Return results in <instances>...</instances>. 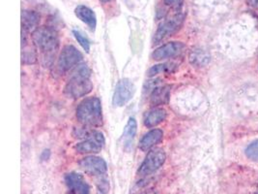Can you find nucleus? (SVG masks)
Returning a JSON list of instances; mask_svg holds the SVG:
<instances>
[{"label":"nucleus","instance_id":"1","mask_svg":"<svg viewBox=\"0 0 258 194\" xmlns=\"http://www.w3.org/2000/svg\"><path fill=\"white\" fill-rule=\"evenodd\" d=\"M91 70L87 65L77 66L71 75L70 80L65 85L64 92L69 98L78 99L85 96L93 89L90 80Z\"/></svg>","mask_w":258,"mask_h":194},{"label":"nucleus","instance_id":"2","mask_svg":"<svg viewBox=\"0 0 258 194\" xmlns=\"http://www.w3.org/2000/svg\"><path fill=\"white\" fill-rule=\"evenodd\" d=\"M33 42L46 62H51L59 48L57 32L51 27H38L32 33Z\"/></svg>","mask_w":258,"mask_h":194},{"label":"nucleus","instance_id":"3","mask_svg":"<svg viewBox=\"0 0 258 194\" xmlns=\"http://www.w3.org/2000/svg\"><path fill=\"white\" fill-rule=\"evenodd\" d=\"M77 119L83 125H101L103 121L101 100L98 97H88L82 100L77 108Z\"/></svg>","mask_w":258,"mask_h":194},{"label":"nucleus","instance_id":"4","mask_svg":"<svg viewBox=\"0 0 258 194\" xmlns=\"http://www.w3.org/2000/svg\"><path fill=\"white\" fill-rule=\"evenodd\" d=\"M166 156L162 149H152L148 152L146 158L140 166L138 174L141 177H147L160 169L165 162Z\"/></svg>","mask_w":258,"mask_h":194},{"label":"nucleus","instance_id":"5","mask_svg":"<svg viewBox=\"0 0 258 194\" xmlns=\"http://www.w3.org/2000/svg\"><path fill=\"white\" fill-rule=\"evenodd\" d=\"M82 53L72 45H67L62 48L59 55L57 67L60 72H67L74 67H77L82 61Z\"/></svg>","mask_w":258,"mask_h":194},{"label":"nucleus","instance_id":"6","mask_svg":"<svg viewBox=\"0 0 258 194\" xmlns=\"http://www.w3.org/2000/svg\"><path fill=\"white\" fill-rule=\"evenodd\" d=\"M106 144L104 134L100 131H95L90 134L85 140L76 145V151L80 154H97L100 153Z\"/></svg>","mask_w":258,"mask_h":194},{"label":"nucleus","instance_id":"7","mask_svg":"<svg viewBox=\"0 0 258 194\" xmlns=\"http://www.w3.org/2000/svg\"><path fill=\"white\" fill-rule=\"evenodd\" d=\"M184 20H185V16L183 14H177L171 19L165 21L164 23L159 26L157 32L155 33L154 42L156 44L160 43L165 38L174 34L182 26V24L184 23Z\"/></svg>","mask_w":258,"mask_h":194},{"label":"nucleus","instance_id":"8","mask_svg":"<svg viewBox=\"0 0 258 194\" xmlns=\"http://www.w3.org/2000/svg\"><path fill=\"white\" fill-rule=\"evenodd\" d=\"M134 93H135V85L129 79L120 80L116 85L114 93H113V98H112V103L114 107L125 106L133 98Z\"/></svg>","mask_w":258,"mask_h":194},{"label":"nucleus","instance_id":"9","mask_svg":"<svg viewBox=\"0 0 258 194\" xmlns=\"http://www.w3.org/2000/svg\"><path fill=\"white\" fill-rule=\"evenodd\" d=\"M79 165L90 176H102L105 175L107 171L106 161L103 158L95 156H88L82 158L80 160Z\"/></svg>","mask_w":258,"mask_h":194},{"label":"nucleus","instance_id":"10","mask_svg":"<svg viewBox=\"0 0 258 194\" xmlns=\"http://www.w3.org/2000/svg\"><path fill=\"white\" fill-rule=\"evenodd\" d=\"M185 50V45L182 42H170L156 48L152 53L154 61H161L172 59L179 56Z\"/></svg>","mask_w":258,"mask_h":194},{"label":"nucleus","instance_id":"11","mask_svg":"<svg viewBox=\"0 0 258 194\" xmlns=\"http://www.w3.org/2000/svg\"><path fill=\"white\" fill-rule=\"evenodd\" d=\"M66 185L72 194H90V186L83 178V176L71 172L65 176Z\"/></svg>","mask_w":258,"mask_h":194},{"label":"nucleus","instance_id":"12","mask_svg":"<svg viewBox=\"0 0 258 194\" xmlns=\"http://www.w3.org/2000/svg\"><path fill=\"white\" fill-rule=\"evenodd\" d=\"M164 138V132L161 129H152L141 138L140 149L143 152H149Z\"/></svg>","mask_w":258,"mask_h":194},{"label":"nucleus","instance_id":"13","mask_svg":"<svg viewBox=\"0 0 258 194\" xmlns=\"http://www.w3.org/2000/svg\"><path fill=\"white\" fill-rule=\"evenodd\" d=\"M171 86L170 85H159L154 88L150 96V103L153 106L164 105L168 102L170 97Z\"/></svg>","mask_w":258,"mask_h":194},{"label":"nucleus","instance_id":"14","mask_svg":"<svg viewBox=\"0 0 258 194\" xmlns=\"http://www.w3.org/2000/svg\"><path fill=\"white\" fill-rule=\"evenodd\" d=\"M40 23V15L34 11H27L24 10L22 12V27L23 31L27 32H34L38 28Z\"/></svg>","mask_w":258,"mask_h":194},{"label":"nucleus","instance_id":"15","mask_svg":"<svg viewBox=\"0 0 258 194\" xmlns=\"http://www.w3.org/2000/svg\"><path fill=\"white\" fill-rule=\"evenodd\" d=\"M75 14L82 23L87 24L92 30H94L97 25V17L93 10L84 5H79L75 9Z\"/></svg>","mask_w":258,"mask_h":194},{"label":"nucleus","instance_id":"16","mask_svg":"<svg viewBox=\"0 0 258 194\" xmlns=\"http://www.w3.org/2000/svg\"><path fill=\"white\" fill-rule=\"evenodd\" d=\"M138 129V123L135 118H130L123 132V145L126 151L132 148Z\"/></svg>","mask_w":258,"mask_h":194},{"label":"nucleus","instance_id":"17","mask_svg":"<svg viewBox=\"0 0 258 194\" xmlns=\"http://www.w3.org/2000/svg\"><path fill=\"white\" fill-rule=\"evenodd\" d=\"M166 117L167 114L165 110L163 108H154L146 115L144 119V124L146 127L152 128L165 121Z\"/></svg>","mask_w":258,"mask_h":194},{"label":"nucleus","instance_id":"18","mask_svg":"<svg viewBox=\"0 0 258 194\" xmlns=\"http://www.w3.org/2000/svg\"><path fill=\"white\" fill-rule=\"evenodd\" d=\"M189 62L197 67H203L205 65H207L210 60L211 57L209 55V53H207L204 50L201 48H195L189 53V57H188Z\"/></svg>","mask_w":258,"mask_h":194},{"label":"nucleus","instance_id":"19","mask_svg":"<svg viewBox=\"0 0 258 194\" xmlns=\"http://www.w3.org/2000/svg\"><path fill=\"white\" fill-rule=\"evenodd\" d=\"M175 69V64L173 63H161V64H157L152 66L149 70H148V76L149 77H155L159 74L162 73H170L174 71Z\"/></svg>","mask_w":258,"mask_h":194},{"label":"nucleus","instance_id":"20","mask_svg":"<svg viewBox=\"0 0 258 194\" xmlns=\"http://www.w3.org/2000/svg\"><path fill=\"white\" fill-rule=\"evenodd\" d=\"M73 34H74V36L76 38V40L78 41V43L82 46V48L86 53H89L91 44H90V41L88 40V38L85 36L84 34H82V32L79 31V30H73Z\"/></svg>","mask_w":258,"mask_h":194},{"label":"nucleus","instance_id":"21","mask_svg":"<svg viewBox=\"0 0 258 194\" xmlns=\"http://www.w3.org/2000/svg\"><path fill=\"white\" fill-rule=\"evenodd\" d=\"M246 158L252 161H258V139L251 142L245 150Z\"/></svg>","mask_w":258,"mask_h":194},{"label":"nucleus","instance_id":"22","mask_svg":"<svg viewBox=\"0 0 258 194\" xmlns=\"http://www.w3.org/2000/svg\"><path fill=\"white\" fill-rule=\"evenodd\" d=\"M22 58H23V63L25 64H32L36 62L37 60L35 52L33 51H24Z\"/></svg>","mask_w":258,"mask_h":194},{"label":"nucleus","instance_id":"23","mask_svg":"<svg viewBox=\"0 0 258 194\" xmlns=\"http://www.w3.org/2000/svg\"><path fill=\"white\" fill-rule=\"evenodd\" d=\"M184 0H164V4L169 7H176L183 3Z\"/></svg>","mask_w":258,"mask_h":194},{"label":"nucleus","instance_id":"24","mask_svg":"<svg viewBox=\"0 0 258 194\" xmlns=\"http://www.w3.org/2000/svg\"><path fill=\"white\" fill-rule=\"evenodd\" d=\"M247 3L249 6H251L254 9H258V0H247Z\"/></svg>","mask_w":258,"mask_h":194},{"label":"nucleus","instance_id":"25","mask_svg":"<svg viewBox=\"0 0 258 194\" xmlns=\"http://www.w3.org/2000/svg\"><path fill=\"white\" fill-rule=\"evenodd\" d=\"M140 194H158L157 193V191L156 190H154V189H149V190H145V191H143V192H141Z\"/></svg>","mask_w":258,"mask_h":194},{"label":"nucleus","instance_id":"26","mask_svg":"<svg viewBox=\"0 0 258 194\" xmlns=\"http://www.w3.org/2000/svg\"><path fill=\"white\" fill-rule=\"evenodd\" d=\"M101 2H103V3H106V2H108V1H110V0H100Z\"/></svg>","mask_w":258,"mask_h":194},{"label":"nucleus","instance_id":"27","mask_svg":"<svg viewBox=\"0 0 258 194\" xmlns=\"http://www.w3.org/2000/svg\"><path fill=\"white\" fill-rule=\"evenodd\" d=\"M255 194H258V191H257V192H256V193H255Z\"/></svg>","mask_w":258,"mask_h":194}]
</instances>
